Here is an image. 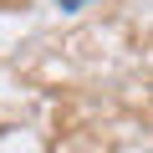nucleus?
<instances>
[{"label":"nucleus","instance_id":"1","mask_svg":"<svg viewBox=\"0 0 153 153\" xmlns=\"http://www.w3.org/2000/svg\"><path fill=\"white\" fill-rule=\"evenodd\" d=\"M56 5H61V10H82L87 0H56Z\"/></svg>","mask_w":153,"mask_h":153}]
</instances>
